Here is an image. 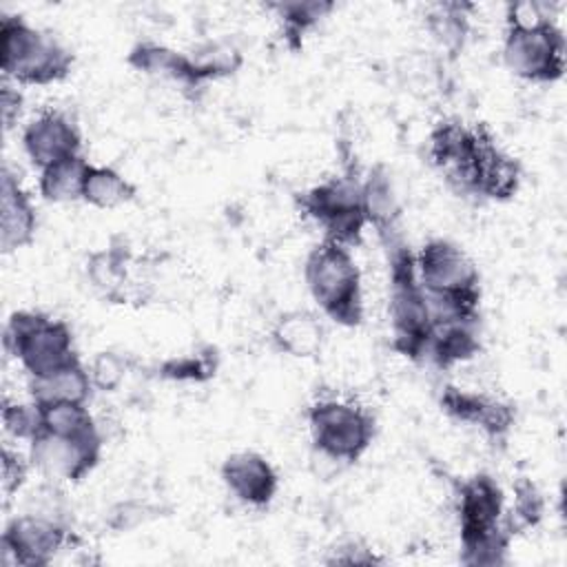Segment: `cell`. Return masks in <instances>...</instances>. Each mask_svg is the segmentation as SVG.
I'll use <instances>...</instances> for the list:
<instances>
[{"label":"cell","instance_id":"1","mask_svg":"<svg viewBox=\"0 0 567 567\" xmlns=\"http://www.w3.org/2000/svg\"><path fill=\"white\" fill-rule=\"evenodd\" d=\"M390 277V323H392V348L412 359L421 361L427 352L432 337V317L425 290L416 275V261L410 244L405 241L401 226L379 233Z\"/></svg>","mask_w":567,"mask_h":567},{"label":"cell","instance_id":"2","mask_svg":"<svg viewBox=\"0 0 567 567\" xmlns=\"http://www.w3.org/2000/svg\"><path fill=\"white\" fill-rule=\"evenodd\" d=\"M503 62L520 80L558 82L565 73V35L538 2L507 4Z\"/></svg>","mask_w":567,"mask_h":567},{"label":"cell","instance_id":"3","mask_svg":"<svg viewBox=\"0 0 567 567\" xmlns=\"http://www.w3.org/2000/svg\"><path fill=\"white\" fill-rule=\"evenodd\" d=\"M303 279L321 312L339 326L357 328L363 321L361 270L348 246L323 239L303 264Z\"/></svg>","mask_w":567,"mask_h":567},{"label":"cell","instance_id":"4","mask_svg":"<svg viewBox=\"0 0 567 567\" xmlns=\"http://www.w3.org/2000/svg\"><path fill=\"white\" fill-rule=\"evenodd\" d=\"M0 35V64L7 80L42 86L60 82L71 73V49L53 33L31 27L24 18L2 13Z\"/></svg>","mask_w":567,"mask_h":567},{"label":"cell","instance_id":"5","mask_svg":"<svg viewBox=\"0 0 567 567\" xmlns=\"http://www.w3.org/2000/svg\"><path fill=\"white\" fill-rule=\"evenodd\" d=\"M4 348L20 361L29 379L78 361L71 328L62 319L35 310H18L9 317Z\"/></svg>","mask_w":567,"mask_h":567},{"label":"cell","instance_id":"6","mask_svg":"<svg viewBox=\"0 0 567 567\" xmlns=\"http://www.w3.org/2000/svg\"><path fill=\"white\" fill-rule=\"evenodd\" d=\"M299 210L323 230V239L352 246L361 241L365 228V213L361 199V179L357 171L346 168L326 182L297 193Z\"/></svg>","mask_w":567,"mask_h":567},{"label":"cell","instance_id":"7","mask_svg":"<svg viewBox=\"0 0 567 567\" xmlns=\"http://www.w3.org/2000/svg\"><path fill=\"white\" fill-rule=\"evenodd\" d=\"M312 445L332 461L354 463L372 445L374 416L352 399L319 396L308 408Z\"/></svg>","mask_w":567,"mask_h":567},{"label":"cell","instance_id":"8","mask_svg":"<svg viewBox=\"0 0 567 567\" xmlns=\"http://www.w3.org/2000/svg\"><path fill=\"white\" fill-rule=\"evenodd\" d=\"M78 545L73 529L58 516L24 512L13 516L2 532V563L20 567L51 565L53 558Z\"/></svg>","mask_w":567,"mask_h":567},{"label":"cell","instance_id":"9","mask_svg":"<svg viewBox=\"0 0 567 567\" xmlns=\"http://www.w3.org/2000/svg\"><path fill=\"white\" fill-rule=\"evenodd\" d=\"M414 261L427 295H481L478 268L454 241L434 237L414 252Z\"/></svg>","mask_w":567,"mask_h":567},{"label":"cell","instance_id":"10","mask_svg":"<svg viewBox=\"0 0 567 567\" xmlns=\"http://www.w3.org/2000/svg\"><path fill=\"white\" fill-rule=\"evenodd\" d=\"M31 443V463L53 481L78 483L95 470L102 456V432H91L82 436H62L51 432H40Z\"/></svg>","mask_w":567,"mask_h":567},{"label":"cell","instance_id":"11","mask_svg":"<svg viewBox=\"0 0 567 567\" xmlns=\"http://www.w3.org/2000/svg\"><path fill=\"white\" fill-rule=\"evenodd\" d=\"M483 124L441 120L427 135V159L445 184L458 195H470V175L476 159Z\"/></svg>","mask_w":567,"mask_h":567},{"label":"cell","instance_id":"12","mask_svg":"<svg viewBox=\"0 0 567 567\" xmlns=\"http://www.w3.org/2000/svg\"><path fill=\"white\" fill-rule=\"evenodd\" d=\"M456 514L461 547L505 525V494L494 476L478 472L456 485Z\"/></svg>","mask_w":567,"mask_h":567},{"label":"cell","instance_id":"13","mask_svg":"<svg viewBox=\"0 0 567 567\" xmlns=\"http://www.w3.org/2000/svg\"><path fill=\"white\" fill-rule=\"evenodd\" d=\"M22 146L38 171L82 155L78 124L58 109L40 111L22 131Z\"/></svg>","mask_w":567,"mask_h":567},{"label":"cell","instance_id":"14","mask_svg":"<svg viewBox=\"0 0 567 567\" xmlns=\"http://www.w3.org/2000/svg\"><path fill=\"white\" fill-rule=\"evenodd\" d=\"M439 405L450 419L481 427L494 441H503L516 423L514 403L456 385H445L441 390Z\"/></svg>","mask_w":567,"mask_h":567},{"label":"cell","instance_id":"15","mask_svg":"<svg viewBox=\"0 0 567 567\" xmlns=\"http://www.w3.org/2000/svg\"><path fill=\"white\" fill-rule=\"evenodd\" d=\"M523 182V168L516 157L503 151L487 126H483L476 159L470 177V195L507 202L512 199Z\"/></svg>","mask_w":567,"mask_h":567},{"label":"cell","instance_id":"16","mask_svg":"<svg viewBox=\"0 0 567 567\" xmlns=\"http://www.w3.org/2000/svg\"><path fill=\"white\" fill-rule=\"evenodd\" d=\"M86 277L106 301L124 303L148 299L146 292H142L146 284L137 281L133 275V255L120 237H113L106 248L89 257Z\"/></svg>","mask_w":567,"mask_h":567},{"label":"cell","instance_id":"17","mask_svg":"<svg viewBox=\"0 0 567 567\" xmlns=\"http://www.w3.org/2000/svg\"><path fill=\"white\" fill-rule=\"evenodd\" d=\"M221 481L228 492L244 505L264 509L279 489V476L270 461L259 452H235L221 463Z\"/></svg>","mask_w":567,"mask_h":567},{"label":"cell","instance_id":"18","mask_svg":"<svg viewBox=\"0 0 567 567\" xmlns=\"http://www.w3.org/2000/svg\"><path fill=\"white\" fill-rule=\"evenodd\" d=\"M38 215L16 173L4 164L0 179V248L4 255L33 241Z\"/></svg>","mask_w":567,"mask_h":567},{"label":"cell","instance_id":"19","mask_svg":"<svg viewBox=\"0 0 567 567\" xmlns=\"http://www.w3.org/2000/svg\"><path fill=\"white\" fill-rule=\"evenodd\" d=\"M91 390H93V383L89 377V368H84L80 359L49 374L29 379L31 401L38 405L86 403L91 396Z\"/></svg>","mask_w":567,"mask_h":567},{"label":"cell","instance_id":"20","mask_svg":"<svg viewBox=\"0 0 567 567\" xmlns=\"http://www.w3.org/2000/svg\"><path fill=\"white\" fill-rule=\"evenodd\" d=\"M361 199H363L365 221L374 226L377 235L399 228L401 204L394 190L392 175L385 164L379 162L370 168L368 177L361 182Z\"/></svg>","mask_w":567,"mask_h":567},{"label":"cell","instance_id":"21","mask_svg":"<svg viewBox=\"0 0 567 567\" xmlns=\"http://www.w3.org/2000/svg\"><path fill=\"white\" fill-rule=\"evenodd\" d=\"M270 334L279 352L297 359L315 357L323 346V326L312 312L306 310H290L279 315Z\"/></svg>","mask_w":567,"mask_h":567},{"label":"cell","instance_id":"22","mask_svg":"<svg viewBox=\"0 0 567 567\" xmlns=\"http://www.w3.org/2000/svg\"><path fill=\"white\" fill-rule=\"evenodd\" d=\"M126 62L140 73L173 80V82L182 84L184 89H195L188 55L182 51H175L162 42H155V40L137 42L128 51Z\"/></svg>","mask_w":567,"mask_h":567},{"label":"cell","instance_id":"23","mask_svg":"<svg viewBox=\"0 0 567 567\" xmlns=\"http://www.w3.org/2000/svg\"><path fill=\"white\" fill-rule=\"evenodd\" d=\"M474 7L465 2H439L425 11V29L447 58H456L470 33V11Z\"/></svg>","mask_w":567,"mask_h":567},{"label":"cell","instance_id":"24","mask_svg":"<svg viewBox=\"0 0 567 567\" xmlns=\"http://www.w3.org/2000/svg\"><path fill=\"white\" fill-rule=\"evenodd\" d=\"M481 350L476 337V323H439L432 328L425 357L436 368H452L456 363L470 361Z\"/></svg>","mask_w":567,"mask_h":567},{"label":"cell","instance_id":"25","mask_svg":"<svg viewBox=\"0 0 567 567\" xmlns=\"http://www.w3.org/2000/svg\"><path fill=\"white\" fill-rule=\"evenodd\" d=\"M268 9H272L281 20V33L288 49L297 51L303 44V35L312 31L334 9V4L321 0H290L272 2L268 4Z\"/></svg>","mask_w":567,"mask_h":567},{"label":"cell","instance_id":"26","mask_svg":"<svg viewBox=\"0 0 567 567\" xmlns=\"http://www.w3.org/2000/svg\"><path fill=\"white\" fill-rule=\"evenodd\" d=\"M186 55L190 62V75H193L195 89H199L202 84H206L210 80L233 75L244 62L239 49L228 42H221V40H210V42L197 44Z\"/></svg>","mask_w":567,"mask_h":567},{"label":"cell","instance_id":"27","mask_svg":"<svg viewBox=\"0 0 567 567\" xmlns=\"http://www.w3.org/2000/svg\"><path fill=\"white\" fill-rule=\"evenodd\" d=\"M137 188L113 166L89 164L82 199L95 208H117L135 197Z\"/></svg>","mask_w":567,"mask_h":567},{"label":"cell","instance_id":"28","mask_svg":"<svg viewBox=\"0 0 567 567\" xmlns=\"http://www.w3.org/2000/svg\"><path fill=\"white\" fill-rule=\"evenodd\" d=\"M89 164L91 162H86L82 155H78V157H69L64 162H58V164L40 171V179H38L40 195L53 204L82 199Z\"/></svg>","mask_w":567,"mask_h":567},{"label":"cell","instance_id":"29","mask_svg":"<svg viewBox=\"0 0 567 567\" xmlns=\"http://www.w3.org/2000/svg\"><path fill=\"white\" fill-rule=\"evenodd\" d=\"M40 410H42L44 432L62 434V436H82L100 430L86 403H53V405H40Z\"/></svg>","mask_w":567,"mask_h":567},{"label":"cell","instance_id":"30","mask_svg":"<svg viewBox=\"0 0 567 567\" xmlns=\"http://www.w3.org/2000/svg\"><path fill=\"white\" fill-rule=\"evenodd\" d=\"M217 352L215 348H204L193 354L171 357L157 365V377L166 381H190V383H204L215 377L217 370Z\"/></svg>","mask_w":567,"mask_h":567},{"label":"cell","instance_id":"31","mask_svg":"<svg viewBox=\"0 0 567 567\" xmlns=\"http://www.w3.org/2000/svg\"><path fill=\"white\" fill-rule=\"evenodd\" d=\"M543 514H545V498L540 489L536 487L534 481H529L527 476H520L514 483V507L509 516H505L507 527L516 536L523 529L536 527L543 520Z\"/></svg>","mask_w":567,"mask_h":567},{"label":"cell","instance_id":"32","mask_svg":"<svg viewBox=\"0 0 567 567\" xmlns=\"http://www.w3.org/2000/svg\"><path fill=\"white\" fill-rule=\"evenodd\" d=\"M133 359L113 350H102L93 357L91 365H89V377L93 388L102 390V392H115L124 377L128 374V370L133 368Z\"/></svg>","mask_w":567,"mask_h":567},{"label":"cell","instance_id":"33","mask_svg":"<svg viewBox=\"0 0 567 567\" xmlns=\"http://www.w3.org/2000/svg\"><path fill=\"white\" fill-rule=\"evenodd\" d=\"M2 425L20 441H33L42 430V410L38 403H18L2 399Z\"/></svg>","mask_w":567,"mask_h":567},{"label":"cell","instance_id":"34","mask_svg":"<svg viewBox=\"0 0 567 567\" xmlns=\"http://www.w3.org/2000/svg\"><path fill=\"white\" fill-rule=\"evenodd\" d=\"M159 512V507L146 503V501H124V503H117L111 512H109V520L106 525L111 529H131L140 523H144L146 518L155 516Z\"/></svg>","mask_w":567,"mask_h":567},{"label":"cell","instance_id":"35","mask_svg":"<svg viewBox=\"0 0 567 567\" xmlns=\"http://www.w3.org/2000/svg\"><path fill=\"white\" fill-rule=\"evenodd\" d=\"M27 472H29V461H24L22 454L4 445L2 447V492L7 501L20 492V487L27 481Z\"/></svg>","mask_w":567,"mask_h":567},{"label":"cell","instance_id":"36","mask_svg":"<svg viewBox=\"0 0 567 567\" xmlns=\"http://www.w3.org/2000/svg\"><path fill=\"white\" fill-rule=\"evenodd\" d=\"M0 111H2V122H4V128H11L20 113H22V95L18 89H13L11 84H2V91H0Z\"/></svg>","mask_w":567,"mask_h":567},{"label":"cell","instance_id":"37","mask_svg":"<svg viewBox=\"0 0 567 567\" xmlns=\"http://www.w3.org/2000/svg\"><path fill=\"white\" fill-rule=\"evenodd\" d=\"M346 554H339L334 556L330 563H381V558H377L374 554H370L368 549H361L357 545H350V547H343Z\"/></svg>","mask_w":567,"mask_h":567}]
</instances>
